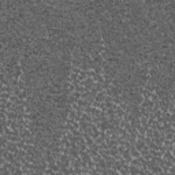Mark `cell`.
<instances>
[{
	"mask_svg": "<svg viewBox=\"0 0 175 175\" xmlns=\"http://www.w3.org/2000/svg\"><path fill=\"white\" fill-rule=\"evenodd\" d=\"M106 97H107V93H106V92H101V93H99L97 96H96L94 101H96V103H104Z\"/></svg>",
	"mask_w": 175,
	"mask_h": 175,
	"instance_id": "6da1fadb",
	"label": "cell"
},
{
	"mask_svg": "<svg viewBox=\"0 0 175 175\" xmlns=\"http://www.w3.org/2000/svg\"><path fill=\"white\" fill-rule=\"evenodd\" d=\"M140 171H141L140 167H136V166H131L130 164V170H129V172H130L131 175H140Z\"/></svg>",
	"mask_w": 175,
	"mask_h": 175,
	"instance_id": "7a4b0ae2",
	"label": "cell"
}]
</instances>
